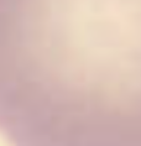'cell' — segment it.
Listing matches in <instances>:
<instances>
[{
	"label": "cell",
	"mask_w": 141,
	"mask_h": 146,
	"mask_svg": "<svg viewBox=\"0 0 141 146\" xmlns=\"http://www.w3.org/2000/svg\"><path fill=\"white\" fill-rule=\"evenodd\" d=\"M0 136L141 146V0H0Z\"/></svg>",
	"instance_id": "cell-1"
}]
</instances>
